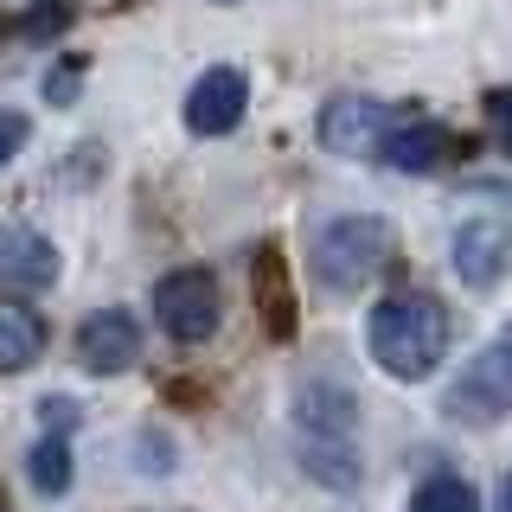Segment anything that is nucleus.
<instances>
[{"label": "nucleus", "instance_id": "obj_16", "mask_svg": "<svg viewBox=\"0 0 512 512\" xmlns=\"http://www.w3.org/2000/svg\"><path fill=\"white\" fill-rule=\"evenodd\" d=\"M480 116H487V135H493V148H500V154H512V90H487Z\"/></svg>", "mask_w": 512, "mask_h": 512}, {"label": "nucleus", "instance_id": "obj_17", "mask_svg": "<svg viewBox=\"0 0 512 512\" xmlns=\"http://www.w3.org/2000/svg\"><path fill=\"white\" fill-rule=\"evenodd\" d=\"M26 135H32V122L20 109H0V167H13V154L26 148Z\"/></svg>", "mask_w": 512, "mask_h": 512}, {"label": "nucleus", "instance_id": "obj_18", "mask_svg": "<svg viewBox=\"0 0 512 512\" xmlns=\"http://www.w3.org/2000/svg\"><path fill=\"white\" fill-rule=\"evenodd\" d=\"M500 512H512V474L500 480Z\"/></svg>", "mask_w": 512, "mask_h": 512}, {"label": "nucleus", "instance_id": "obj_8", "mask_svg": "<svg viewBox=\"0 0 512 512\" xmlns=\"http://www.w3.org/2000/svg\"><path fill=\"white\" fill-rule=\"evenodd\" d=\"M448 256H455V276L468 288H493L512 269V224L506 218H461L455 237H448Z\"/></svg>", "mask_w": 512, "mask_h": 512}, {"label": "nucleus", "instance_id": "obj_14", "mask_svg": "<svg viewBox=\"0 0 512 512\" xmlns=\"http://www.w3.org/2000/svg\"><path fill=\"white\" fill-rule=\"evenodd\" d=\"M410 512H480V493L461 474H429L423 487H416Z\"/></svg>", "mask_w": 512, "mask_h": 512}, {"label": "nucleus", "instance_id": "obj_12", "mask_svg": "<svg viewBox=\"0 0 512 512\" xmlns=\"http://www.w3.org/2000/svg\"><path fill=\"white\" fill-rule=\"evenodd\" d=\"M39 352H45V320L20 301H0V372H26Z\"/></svg>", "mask_w": 512, "mask_h": 512}, {"label": "nucleus", "instance_id": "obj_10", "mask_svg": "<svg viewBox=\"0 0 512 512\" xmlns=\"http://www.w3.org/2000/svg\"><path fill=\"white\" fill-rule=\"evenodd\" d=\"M244 103H250V84L237 64H212L199 84L186 90V128L192 135H231L244 122Z\"/></svg>", "mask_w": 512, "mask_h": 512}, {"label": "nucleus", "instance_id": "obj_9", "mask_svg": "<svg viewBox=\"0 0 512 512\" xmlns=\"http://www.w3.org/2000/svg\"><path fill=\"white\" fill-rule=\"evenodd\" d=\"M77 359H84V372L96 378H116L128 365L141 359V327L128 308H96L84 327H77Z\"/></svg>", "mask_w": 512, "mask_h": 512}, {"label": "nucleus", "instance_id": "obj_13", "mask_svg": "<svg viewBox=\"0 0 512 512\" xmlns=\"http://www.w3.org/2000/svg\"><path fill=\"white\" fill-rule=\"evenodd\" d=\"M26 474H32V487L39 493H58L71 487V436H52V429H45V442L32 448V461H26Z\"/></svg>", "mask_w": 512, "mask_h": 512}, {"label": "nucleus", "instance_id": "obj_6", "mask_svg": "<svg viewBox=\"0 0 512 512\" xmlns=\"http://www.w3.org/2000/svg\"><path fill=\"white\" fill-rule=\"evenodd\" d=\"M384 128H391V109L378 96H333L320 109V148L340 160H378Z\"/></svg>", "mask_w": 512, "mask_h": 512}, {"label": "nucleus", "instance_id": "obj_3", "mask_svg": "<svg viewBox=\"0 0 512 512\" xmlns=\"http://www.w3.org/2000/svg\"><path fill=\"white\" fill-rule=\"evenodd\" d=\"M391 224L372 218V212H346V218H327L314 231V276L320 288H333V295H359L365 282L378 276L384 263H391Z\"/></svg>", "mask_w": 512, "mask_h": 512}, {"label": "nucleus", "instance_id": "obj_4", "mask_svg": "<svg viewBox=\"0 0 512 512\" xmlns=\"http://www.w3.org/2000/svg\"><path fill=\"white\" fill-rule=\"evenodd\" d=\"M442 410L455 416V423H468V429H493V423L512 410V327H500V333H493V340L468 359V372L448 384Z\"/></svg>", "mask_w": 512, "mask_h": 512}, {"label": "nucleus", "instance_id": "obj_1", "mask_svg": "<svg viewBox=\"0 0 512 512\" xmlns=\"http://www.w3.org/2000/svg\"><path fill=\"white\" fill-rule=\"evenodd\" d=\"M295 455L320 487L352 493L365 480L359 461V404H352L346 384L333 378H308L295 391Z\"/></svg>", "mask_w": 512, "mask_h": 512}, {"label": "nucleus", "instance_id": "obj_15", "mask_svg": "<svg viewBox=\"0 0 512 512\" xmlns=\"http://www.w3.org/2000/svg\"><path fill=\"white\" fill-rule=\"evenodd\" d=\"M256 282H263V301H269V333H288V327H295V308H288V295H282L276 250H263V263H256Z\"/></svg>", "mask_w": 512, "mask_h": 512}, {"label": "nucleus", "instance_id": "obj_2", "mask_svg": "<svg viewBox=\"0 0 512 512\" xmlns=\"http://www.w3.org/2000/svg\"><path fill=\"white\" fill-rule=\"evenodd\" d=\"M448 308L423 288L410 295H384L372 320H365V346H372L378 372H391L397 384H423L436 365L448 359Z\"/></svg>", "mask_w": 512, "mask_h": 512}, {"label": "nucleus", "instance_id": "obj_7", "mask_svg": "<svg viewBox=\"0 0 512 512\" xmlns=\"http://www.w3.org/2000/svg\"><path fill=\"white\" fill-rule=\"evenodd\" d=\"M455 128H442L436 116H423V109H410V116H391V128H384L378 141V160L391 173H436L448 167V154H455Z\"/></svg>", "mask_w": 512, "mask_h": 512}, {"label": "nucleus", "instance_id": "obj_11", "mask_svg": "<svg viewBox=\"0 0 512 512\" xmlns=\"http://www.w3.org/2000/svg\"><path fill=\"white\" fill-rule=\"evenodd\" d=\"M52 282H58L52 237H39L32 224H7V231H0V288L32 295V288H52Z\"/></svg>", "mask_w": 512, "mask_h": 512}, {"label": "nucleus", "instance_id": "obj_5", "mask_svg": "<svg viewBox=\"0 0 512 512\" xmlns=\"http://www.w3.org/2000/svg\"><path fill=\"white\" fill-rule=\"evenodd\" d=\"M218 314H224V301H218V276H212V269H173V276L154 282V320H160L167 340L205 346L218 333Z\"/></svg>", "mask_w": 512, "mask_h": 512}]
</instances>
